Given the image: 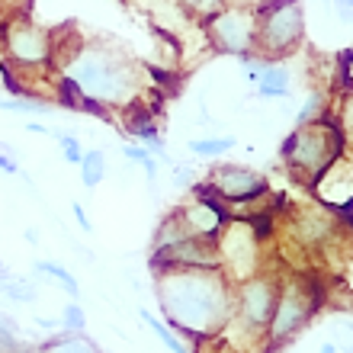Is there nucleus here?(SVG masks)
Returning a JSON list of instances; mask_svg holds the SVG:
<instances>
[{"label":"nucleus","mask_w":353,"mask_h":353,"mask_svg":"<svg viewBox=\"0 0 353 353\" xmlns=\"http://www.w3.org/2000/svg\"><path fill=\"white\" fill-rule=\"evenodd\" d=\"M161 305L180 334H209L232 312L225 279L215 267H180L161 283Z\"/></svg>","instance_id":"1"},{"label":"nucleus","mask_w":353,"mask_h":353,"mask_svg":"<svg viewBox=\"0 0 353 353\" xmlns=\"http://www.w3.org/2000/svg\"><path fill=\"white\" fill-rule=\"evenodd\" d=\"M68 84L97 106H129L141 90V71L125 52L112 46L81 48L68 65Z\"/></svg>","instance_id":"2"},{"label":"nucleus","mask_w":353,"mask_h":353,"mask_svg":"<svg viewBox=\"0 0 353 353\" xmlns=\"http://www.w3.org/2000/svg\"><path fill=\"white\" fill-rule=\"evenodd\" d=\"M283 161L289 164L292 176L299 180H318L321 170L331 168L341 151H344V132L337 125L331 112H325L321 119L305 122L296 132H289V139L283 141Z\"/></svg>","instance_id":"3"},{"label":"nucleus","mask_w":353,"mask_h":353,"mask_svg":"<svg viewBox=\"0 0 353 353\" xmlns=\"http://www.w3.org/2000/svg\"><path fill=\"white\" fill-rule=\"evenodd\" d=\"M257 17V42L254 55L267 61H283L305 39V10L299 0H263L254 7Z\"/></svg>","instance_id":"4"},{"label":"nucleus","mask_w":353,"mask_h":353,"mask_svg":"<svg viewBox=\"0 0 353 353\" xmlns=\"http://www.w3.org/2000/svg\"><path fill=\"white\" fill-rule=\"evenodd\" d=\"M205 32H209V42H212L215 52L222 55H254V42H257V17H254V7H228L225 3L212 19L203 23Z\"/></svg>","instance_id":"5"},{"label":"nucleus","mask_w":353,"mask_h":353,"mask_svg":"<svg viewBox=\"0 0 353 353\" xmlns=\"http://www.w3.org/2000/svg\"><path fill=\"white\" fill-rule=\"evenodd\" d=\"M222 203H251L257 196H263L270 190L257 170L241 168V164H219L212 170V183H209Z\"/></svg>","instance_id":"6"},{"label":"nucleus","mask_w":353,"mask_h":353,"mask_svg":"<svg viewBox=\"0 0 353 353\" xmlns=\"http://www.w3.org/2000/svg\"><path fill=\"white\" fill-rule=\"evenodd\" d=\"M7 55L26 68L46 65L52 58V36L26 19H17L7 26Z\"/></svg>","instance_id":"7"},{"label":"nucleus","mask_w":353,"mask_h":353,"mask_svg":"<svg viewBox=\"0 0 353 353\" xmlns=\"http://www.w3.org/2000/svg\"><path fill=\"white\" fill-rule=\"evenodd\" d=\"M308 315H312V302L305 296H299L296 289H289V292L276 296V305L270 315V331H273V337H289L305 325Z\"/></svg>","instance_id":"8"},{"label":"nucleus","mask_w":353,"mask_h":353,"mask_svg":"<svg viewBox=\"0 0 353 353\" xmlns=\"http://www.w3.org/2000/svg\"><path fill=\"white\" fill-rule=\"evenodd\" d=\"M273 305H276V292L267 279H248L241 286V302H238V312L244 315V321L251 327H263L270 325V315H273Z\"/></svg>","instance_id":"9"},{"label":"nucleus","mask_w":353,"mask_h":353,"mask_svg":"<svg viewBox=\"0 0 353 353\" xmlns=\"http://www.w3.org/2000/svg\"><path fill=\"white\" fill-rule=\"evenodd\" d=\"M254 87L261 100H286L289 97V68L283 61H263V68L254 74Z\"/></svg>","instance_id":"10"},{"label":"nucleus","mask_w":353,"mask_h":353,"mask_svg":"<svg viewBox=\"0 0 353 353\" xmlns=\"http://www.w3.org/2000/svg\"><path fill=\"white\" fill-rule=\"evenodd\" d=\"M77 170H81V183L87 190H93L97 183H103V176H106V154L103 151H84V158L77 161Z\"/></svg>","instance_id":"11"},{"label":"nucleus","mask_w":353,"mask_h":353,"mask_svg":"<svg viewBox=\"0 0 353 353\" xmlns=\"http://www.w3.org/2000/svg\"><path fill=\"white\" fill-rule=\"evenodd\" d=\"M46 353H100L84 337V331H68L65 337H55L46 344Z\"/></svg>","instance_id":"12"},{"label":"nucleus","mask_w":353,"mask_h":353,"mask_svg":"<svg viewBox=\"0 0 353 353\" xmlns=\"http://www.w3.org/2000/svg\"><path fill=\"white\" fill-rule=\"evenodd\" d=\"M234 148V139L232 135H215V139H193L190 141V151H193L196 158H222L228 151Z\"/></svg>","instance_id":"13"},{"label":"nucleus","mask_w":353,"mask_h":353,"mask_svg":"<svg viewBox=\"0 0 353 353\" xmlns=\"http://www.w3.org/2000/svg\"><path fill=\"white\" fill-rule=\"evenodd\" d=\"M141 321H145V325H148L151 331H154V334L161 337V344L168 347L170 353H190V350H186V344H183V341L176 337V331H174V327H168V325H164V321H161V318H154V315H151V312H145V308H141Z\"/></svg>","instance_id":"14"},{"label":"nucleus","mask_w":353,"mask_h":353,"mask_svg":"<svg viewBox=\"0 0 353 353\" xmlns=\"http://www.w3.org/2000/svg\"><path fill=\"white\" fill-rule=\"evenodd\" d=\"M174 3L183 10L190 19H196V23H205V19H212L215 13L225 7V0H174Z\"/></svg>","instance_id":"15"},{"label":"nucleus","mask_w":353,"mask_h":353,"mask_svg":"<svg viewBox=\"0 0 353 353\" xmlns=\"http://www.w3.org/2000/svg\"><path fill=\"white\" fill-rule=\"evenodd\" d=\"M122 154L129 158V164H139V168L145 170V176H148V180H154V176H158V158H154L145 145H129V141H125V145H122Z\"/></svg>","instance_id":"16"},{"label":"nucleus","mask_w":353,"mask_h":353,"mask_svg":"<svg viewBox=\"0 0 353 353\" xmlns=\"http://www.w3.org/2000/svg\"><path fill=\"white\" fill-rule=\"evenodd\" d=\"M36 270H39V273H46V276H55L58 283H61V286L68 289V296H74V299L81 296V286H77V279L71 276V273H68V270L61 267V263H48V261H39V263H36Z\"/></svg>","instance_id":"17"},{"label":"nucleus","mask_w":353,"mask_h":353,"mask_svg":"<svg viewBox=\"0 0 353 353\" xmlns=\"http://www.w3.org/2000/svg\"><path fill=\"white\" fill-rule=\"evenodd\" d=\"M52 139L58 141V148H61V154H65L68 164H74L84 158V148H81V141H77V135H71V132H52Z\"/></svg>","instance_id":"18"},{"label":"nucleus","mask_w":353,"mask_h":353,"mask_svg":"<svg viewBox=\"0 0 353 353\" xmlns=\"http://www.w3.org/2000/svg\"><path fill=\"white\" fill-rule=\"evenodd\" d=\"M327 112V106H325V93H312L305 100V106L299 110V116H296V125H305V122H315V119H321Z\"/></svg>","instance_id":"19"},{"label":"nucleus","mask_w":353,"mask_h":353,"mask_svg":"<svg viewBox=\"0 0 353 353\" xmlns=\"http://www.w3.org/2000/svg\"><path fill=\"white\" fill-rule=\"evenodd\" d=\"M0 292L13 302H32L36 299V289L32 283H17V279H10V283H0Z\"/></svg>","instance_id":"20"},{"label":"nucleus","mask_w":353,"mask_h":353,"mask_svg":"<svg viewBox=\"0 0 353 353\" xmlns=\"http://www.w3.org/2000/svg\"><path fill=\"white\" fill-rule=\"evenodd\" d=\"M61 327H68V331H84V327H87V315H84V308L77 305V302H71V305L65 308Z\"/></svg>","instance_id":"21"},{"label":"nucleus","mask_w":353,"mask_h":353,"mask_svg":"<svg viewBox=\"0 0 353 353\" xmlns=\"http://www.w3.org/2000/svg\"><path fill=\"white\" fill-rule=\"evenodd\" d=\"M0 110H7V112H52V106H39V103H23V100H3Z\"/></svg>","instance_id":"22"},{"label":"nucleus","mask_w":353,"mask_h":353,"mask_svg":"<svg viewBox=\"0 0 353 353\" xmlns=\"http://www.w3.org/2000/svg\"><path fill=\"white\" fill-rule=\"evenodd\" d=\"M0 353H17V337L3 325H0Z\"/></svg>","instance_id":"23"},{"label":"nucleus","mask_w":353,"mask_h":353,"mask_svg":"<svg viewBox=\"0 0 353 353\" xmlns=\"http://www.w3.org/2000/svg\"><path fill=\"white\" fill-rule=\"evenodd\" d=\"M71 212H74L77 225H81V228H84V232H90L93 225H90V219H87V212H84V205H81V203H74V205H71Z\"/></svg>","instance_id":"24"},{"label":"nucleus","mask_w":353,"mask_h":353,"mask_svg":"<svg viewBox=\"0 0 353 353\" xmlns=\"http://www.w3.org/2000/svg\"><path fill=\"white\" fill-rule=\"evenodd\" d=\"M0 170L3 174H19V164L13 161V154H0Z\"/></svg>","instance_id":"25"},{"label":"nucleus","mask_w":353,"mask_h":353,"mask_svg":"<svg viewBox=\"0 0 353 353\" xmlns=\"http://www.w3.org/2000/svg\"><path fill=\"white\" fill-rule=\"evenodd\" d=\"M26 132H36V135H52V129L39 125V122H26Z\"/></svg>","instance_id":"26"},{"label":"nucleus","mask_w":353,"mask_h":353,"mask_svg":"<svg viewBox=\"0 0 353 353\" xmlns=\"http://www.w3.org/2000/svg\"><path fill=\"white\" fill-rule=\"evenodd\" d=\"M176 180H193V168H174Z\"/></svg>","instance_id":"27"},{"label":"nucleus","mask_w":353,"mask_h":353,"mask_svg":"<svg viewBox=\"0 0 353 353\" xmlns=\"http://www.w3.org/2000/svg\"><path fill=\"white\" fill-rule=\"evenodd\" d=\"M318 353H341V350H337L334 344H325V347H321V350H318Z\"/></svg>","instance_id":"28"},{"label":"nucleus","mask_w":353,"mask_h":353,"mask_svg":"<svg viewBox=\"0 0 353 353\" xmlns=\"http://www.w3.org/2000/svg\"><path fill=\"white\" fill-rule=\"evenodd\" d=\"M17 353H46V347H42V350H17Z\"/></svg>","instance_id":"29"}]
</instances>
